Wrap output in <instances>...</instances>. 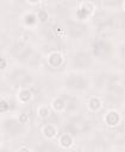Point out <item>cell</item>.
<instances>
[{"label":"cell","instance_id":"cell-1","mask_svg":"<svg viewBox=\"0 0 125 152\" xmlns=\"http://www.w3.org/2000/svg\"><path fill=\"white\" fill-rule=\"evenodd\" d=\"M89 128L88 122L85 121L81 118H75L70 121V124L68 125V129L73 133V134H79V133H83Z\"/></svg>","mask_w":125,"mask_h":152},{"label":"cell","instance_id":"cell-2","mask_svg":"<svg viewBox=\"0 0 125 152\" xmlns=\"http://www.w3.org/2000/svg\"><path fill=\"white\" fill-rule=\"evenodd\" d=\"M11 78L18 86H25V84L31 82L30 75L26 71H24V70H15V71H13L11 74Z\"/></svg>","mask_w":125,"mask_h":152},{"label":"cell","instance_id":"cell-3","mask_svg":"<svg viewBox=\"0 0 125 152\" xmlns=\"http://www.w3.org/2000/svg\"><path fill=\"white\" fill-rule=\"evenodd\" d=\"M93 51L96 56L99 57H107L110 55V51H111V48H110V44L104 42V40H99L96 43H94L93 45Z\"/></svg>","mask_w":125,"mask_h":152},{"label":"cell","instance_id":"cell-4","mask_svg":"<svg viewBox=\"0 0 125 152\" xmlns=\"http://www.w3.org/2000/svg\"><path fill=\"white\" fill-rule=\"evenodd\" d=\"M86 84H87L86 80L81 76H75L74 75V76H71L67 80V86L70 89H83L86 87Z\"/></svg>","mask_w":125,"mask_h":152},{"label":"cell","instance_id":"cell-5","mask_svg":"<svg viewBox=\"0 0 125 152\" xmlns=\"http://www.w3.org/2000/svg\"><path fill=\"white\" fill-rule=\"evenodd\" d=\"M74 64L77 68H87L90 64V57L86 52H77L74 57Z\"/></svg>","mask_w":125,"mask_h":152},{"label":"cell","instance_id":"cell-6","mask_svg":"<svg viewBox=\"0 0 125 152\" xmlns=\"http://www.w3.org/2000/svg\"><path fill=\"white\" fill-rule=\"evenodd\" d=\"M30 50H31V49H29L26 45H24V44H21V43H18V44L13 45V48H12V53H13L17 58L24 61Z\"/></svg>","mask_w":125,"mask_h":152},{"label":"cell","instance_id":"cell-7","mask_svg":"<svg viewBox=\"0 0 125 152\" xmlns=\"http://www.w3.org/2000/svg\"><path fill=\"white\" fill-rule=\"evenodd\" d=\"M5 128H6V131H7L10 134L14 135V134H18V133L21 131V125H20V122H18L17 120L11 119V120H7V121L5 122Z\"/></svg>","mask_w":125,"mask_h":152},{"label":"cell","instance_id":"cell-8","mask_svg":"<svg viewBox=\"0 0 125 152\" xmlns=\"http://www.w3.org/2000/svg\"><path fill=\"white\" fill-rule=\"evenodd\" d=\"M68 32L71 36L77 37V36H80V34H82L85 32V25L75 23V21H69L68 23Z\"/></svg>","mask_w":125,"mask_h":152},{"label":"cell","instance_id":"cell-9","mask_svg":"<svg viewBox=\"0 0 125 152\" xmlns=\"http://www.w3.org/2000/svg\"><path fill=\"white\" fill-rule=\"evenodd\" d=\"M94 23H95V25H96L99 28H104L105 26L111 25V18H110L108 15H106L105 13H99V14L95 15Z\"/></svg>","mask_w":125,"mask_h":152},{"label":"cell","instance_id":"cell-10","mask_svg":"<svg viewBox=\"0 0 125 152\" xmlns=\"http://www.w3.org/2000/svg\"><path fill=\"white\" fill-rule=\"evenodd\" d=\"M111 139L117 142V144H121L125 141V131L123 128H118L111 132Z\"/></svg>","mask_w":125,"mask_h":152},{"label":"cell","instance_id":"cell-11","mask_svg":"<svg viewBox=\"0 0 125 152\" xmlns=\"http://www.w3.org/2000/svg\"><path fill=\"white\" fill-rule=\"evenodd\" d=\"M111 25L115 27H124L125 26V14L118 13L113 17H111Z\"/></svg>","mask_w":125,"mask_h":152},{"label":"cell","instance_id":"cell-12","mask_svg":"<svg viewBox=\"0 0 125 152\" xmlns=\"http://www.w3.org/2000/svg\"><path fill=\"white\" fill-rule=\"evenodd\" d=\"M49 63H50V65H52V66H60L61 63H62V57H61V55L57 53V52L52 53V55L49 57Z\"/></svg>","mask_w":125,"mask_h":152},{"label":"cell","instance_id":"cell-13","mask_svg":"<svg viewBox=\"0 0 125 152\" xmlns=\"http://www.w3.org/2000/svg\"><path fill=\"white\" fill-rule=\"evenodd\" d=\"M25 62H27V63H30V64H36L38 61H39V56L35 52V51H32V50H30L29 51V53L26 55V57H25V59H24Z\"/></svg>","mask_w":125,"mask_h":152},{"label":"cell","instance_id":"cell-14","mask_svg":"<svg viewBox=\"0 0 125 152\" xmlns=\"http://www.w3.org/2000/svg\"><path fill=\"white\" fill-rule=\"evenodd\" d=\"M106 120H107V122H108L110 125H115V124H118V121H119V116H118L117 113L111 112V113L107 115Z\"/></svg>","mask_w":125,"mask_h":152},{"label":"cell","instance_id":"cell-15","mask_svg":"<svg viewBox=\"0 0 125 152\" xmlns=\"http://www.w3.org/2000/svg\"><path fill=\"white\" fill-rule=\"evenodd\" d=\"M67 100V107L68 109H75L77 107V101L74 97H65Z\"/></svg>","mask_w":125,"mask_h":152},{"label":"cell","instance_id":"cell-16","mask_svg":"<svg viewBox=\"0 0 125 152\" xmlns=\"http://www.w3.org/2000/svg\"><path fill=\"white\" fill-rule=\"evenodd\" d=\"M89 11H90V10H88L87 7H82V8H80V10L77 11V17H80V18H85V17L88 15Z\"/></svg>","mask_w":125,"mask_h":152},{"label":"cell","instance_id":"cell-17","mask_svg":"<svg viewBox=\"0 0 125 152\" xmlns=\"http://www.w3.org/2000/svg\"><path fill=\"white\" fill-rule=\"evenodd\" d=\"M89 104H90V108L92 109H96V108L100 107V101L98 99H92L90 102H89Z\"/></svg>","mask_w":125,"mask_h":152},{"label":"cell","instance_id":"cell-18","mask_svg":"<svg viewBox=\"0 0 125 152\" xmlns=\"http://www.w3.org/2000/svg\"><path fill=\"white\" fill-rule=\"evenodd\" d=\"M61 142H62L63 146H69V145L71 144V139H70V137H68V135H63L62 139H61Z\"/></svg>","mask_w":125,"mask_h":152},{"label":"cell","instance_id":"cell-19","mask_svg":"<svg viewBox=\"0 0 125 152\" xmlns=\"http://www.w3.org/2000/svg\"><path fill=\"white\" fill-rule=\"evenodd\" d=\"M39 150L40 151H54V150H56V147L54 145H51V144H45V145L40 146Z\"/></svg>","mask_w":125,"mask_h":152},{"label":"cell","instance_id":"cell-20","mask_svg":"<svg viewBox=\"0 0 125 152\" xmlns=\"http://www.w3.org/2000/svg\"><path fill=\"white\" fill-rule=\"evenodd\" d=\"M64 101L62 100V99H58V100H56L55 102H54V106H55V108L56 109H61V108H63L64 107Z\"/></svg>","mask_w":125,"mask_h":152},{"label":"cell","instance_id":"cell-21","mask_svg":"<svg viewBox=\"0 0 125 152\" xmlns=\"http://www.w3.org/2000/svg\"><path fill=\"white\" fill-rule=\"evenodd\" d=\"M44 132H45V135H46V137H52V135L55 134V129H54L52 126H46Z\"/></svg>","mask_w":125,"mask_h":152},{"label":"cell","instance_id":"cell-22","mask_svg":"<svg viewBox=\"0 0 125 152\" xmlns=\"http://www.w3.org/2000/svg\"><path fill=\"white\" fill-rule=\"evenodd\" d=\"M20 99H21L23 101L29 100V99H30V91H29V90H23V91L20 93Z\"/></svg>","mask_w":125,"mask_h":152},{"label":"cell","instance_id":"cell-23","mask_svg":"<svg viewBox=\"0 0 125 152\" xmlns=\"http://www.w3.org/2000/svg\"><path fill=\"white\" fill-rule=\"evenodd\" d=\"M38 17H39V19H40L42 21H45V20L48 19V14H46L44 11H40L39 14H38Z\"/></svg>","mask_w":125,"mask_h":152},{"label":"cell","instance_id":"cell-24","mask_svg":"<svg viewBox=\"0 0 125 152\" xmlns=\"http://www.w3.org/2000/svg\"><path fill=\"white\" fill-rule=\"evenodd\" d=\"M104 1H105V4H107V5H112V6L118 5V4L120 2V0H104Z\"/></svg>","mask_w":125,"mask_h":152},{"label":"cell","instance_id":"cell-25","mask_svg":"<svg viewBox=\"0 0 125 152\" xmlns=\"http://www.w3.org/2000/svg\"><path fill=\"white\" fill-rule=\"evenodd\" d=\"M26 23H27V24H33V23H35V15H32V14L27 15V17H26Z\"/></svg>","mask_w":125,"mask_h":152},{"label":"cell","instance_id":"cell-26","mask_svg":"<svg viewBox=\"0 0 125 152\" xmlns=\"http://www.w3.org/2000/svg\"><path fill=\"white\" fill-rule=\"evenodd\" d=\"M7 108H8V104H7L5 101H2V102H1V112H5Z\"/></svg>","mask_w":125,"mask_h":152},{"label":"cell","instance_id":"cell-27","mask_svg":"<svg viewBox=\"0 0 125 152\" xmlns=\"http://www.w3.org/2000/svg\"><path fill=\"white\" fill-rule=\"evenodd\" d=\"M121 55H123V57H125V45H123V48H121Z\"/></svg>","mask_w":125,"mask_h":152},{"label":"cell","instance_id":"cell-28","mask_svg":"<svg viewBox=\"0 0 125 152\" xmlns=\"http://www.w3.org/2000/svg\"><path fill=\"white\" fill-rule=\"evenodd\" d=\"M1 65H2V68H5V59L4 58L1 59Z\"/></svg>","mask_w":125,"mask_h":152},{"label":"cell","instance_id":"cell-29","mask_svg":"<svg viewBox=\"0 0 125 152\" xmlns=\"http://www.w3.org/2000/svg\"><path fill=\"white\" fill-rule=\"evenodd\" d=\"M31 2H36V1H38V0H30Z\"/></svg>","mask_w":125,"mask_h":152}]
</instances>
